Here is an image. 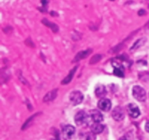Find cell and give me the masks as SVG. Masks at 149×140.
I'll list each match as a JSON object with an SVG mask.
<instances>
[{"label": "cell", "instance_id": "1", "mask_svg": "<svg viewBox=\"0 0 149 140\" xmlns=\"http://www.w3.org/2000/svg\"><path fill=\"white\" fill-rule=\"evenodd\" d=\"M132 96L138 102H142L146 100V92L139 85H135L132 88Z\"/></svg>", "mask_w": 149, "mask_h": 140}, {"label": "cell", "instance_id": "2", "mask_svg": "<svg viewBox=\"0 0 149 140\" xmlns=\"http://www.w3.org/2000/svg\"><path fill=\"white\" fill-rule=\"evenodd\" d=\"M74 120H75L76 124L77 125H84L88 123L89 120V115L84 111H79L76 114L74 117Z\"/></svg>", "mask_w": 149, "mask_h": 140}, {"label": "cell", "instance_id": "3", "mask_svg": "<svg viewBox=\"0 0 149 140\" xmlns=\"http://www.w3.org/2000/svg\"><path fill=\"white\" fill-rule=\"evenodd\" d=\"M84 95L79 90L72 91L69 95V100L74 105H78L83 102Z\"/></svg>", "mask_w": 149, "mask_h": 140}, {"label": "cell", "instance_id": "4", "mask_svg": "<svg viewBox=\"0 0 149 140\" xmlns=\"http://www.w3.org/2000/svg\"><path fill=\"white\" fill-rule=\"evenodd\" d=\"M97 106L100 110L103 111V112H109L111 108V102L109 99L103 98L98 101Z\"/></svg>", "mask_w": 149, "mask_h": 140}, {"label": "cell", "instance_id": "5", "mask_svg": "<svg viewBox=\"0 0 149 140\" xmlns=\"http://www.w3.org/2000/svg\"><path fill=\"white\" fill-rule=\"evenodd\" d=\"M75 128L71 125H67L63 128L62 134L65 140H69L75 134Z\"/></svg>", "mask_w": 149, "mask_h": 140}, {"label": "cell", "instance_id": "6", "mask_svg": "<svg viewBox=\"0 0 149 140\" xmlns=\"http://www.w3.org/2000/svg\"><path fill=\"white\" fill-rule=\"evenodd\" d=\"M127 112L130 116L132 118H137L141 115V111L139 107L135 104L130 103L127 106Z\"/></svg>", "mask_w": 149, "mask_h": 140}, {"label": "cell", "instance_id": "7", "mask_svg": "<svg viewBox=\"0 0 149 140\" xmlns=\"http://www.w3.org/2000/svg\"><path fill=\"white\" fill-rule=\"evenodd\" d=\"M111 115L116 121H121L125 118V114L124 109L121 106H116L112 111Z\"/></svg>", "mask_w": 149, "mask_h": 140}, {"label": "cell", "instance_id": "8", "mask_svg": "<svg viewBox=\"0 0 149 140\" xmlns=\"http://www.w3.org/2000/svg\"><path fill=\"white\" fill-rule=\"evenodd\" d=\"M90 117L94 123H100L103 120V116L100 111L97 109H93L90 112Z\"/></svg>", "mask_w": 149, "mask_h": 140}, {"label": "cell", "instance_id": "9", "mask_svg": "<svg viewBox=\"0 0 149 140\" xmlns=\"http://www.w3.org/2000/svg\"><path fill=\"white\" fill-rule=\"evenodd\" d=\"M95 93L96 96L98 98H103L105 97V96L106 95L107 92H106V87L103 85H99L97 87L95 88Z\"/></svg>", "mask_w": 149, "mask_h": 140}, {"label": "cell", "instance_id": "10", "mask_svg": "<svg viewBox=\"0 0 149 140\" xmlns=\"http://www.w3.org/2000/svg\"><path fill=\"white\" fill-rule=\"evenodd\" d=\"M57 95H58V89H54V90H51V91L48 92L46 95L45 96L43 99L44 102H49L53 101L54 99L56 98Z\"/></svg>", "mask_w": 149, "mask_h": 140}, {"label": "cell", "instance_id": "11", "mask_svg": "<svg viewBox=\"0 0 149 140\" xmlns=\"http://www.w3.org/2000/svg\"><path fill=\"white\" fill-rule=\"evenodd\" d=\"M104 130V126L100 123H94V124L91 125V132L95 134H98L102 133Z\"/></svg>", "mask_w": 149, "mask_h": 140}, {"label": "cell", "instance_id": "12", "mask_svg": "<svg viewBox=\"0 0 149 140\" xmlns=\"http://www.w3.org/2000/svg\"><path fill=\"white\" fill-rule=\"evenodd\" d=\"M42 23L45 25V26L49 27V29H50L52 31V32H55V33L58 32V30H59V27H58V26H57L55 23H52V22L49 21V20H47V18H44L43 20H42Z\"/></svg>", "mask_w": 149, "mask_h": 140}, {"label": "cell", "instance_id": "13", "mask_svg": "<svg viewBox=\"0 0 149 140\" xmlns=\"http://www.w3.org/2000/svg\"><path fill=\"white\" fill-rule=\"evenodd\" d=\"M91 52H92L91 49H88V50H86L81 51V52H79L77 55H76L75 58H74V61H76V62H77V61H80V60L84 59V58H85L86 57L88 56Z\"/></svg>", "mask_w": 149, "mask_h": 140}, {"label": "cell", "instance_id": "14", "mask_svg": "<svg viewBox=\"0 0 149 140\" xmlns=\"http://www.w3.org/2000/svg\"><path fill=\"white\" fill-rule=\"evenodd\" d=\"M77 67H78V66H75L72 70H71V71H70V72L68 73V76H67L65 79H63V81L61 82V83H62L63 85H66L71 81V80H72L73 77H74V73H75L76 71H77Z\"/></svg>", "mask_w": 149, "mask_h": 140}, {"label": "cell", "instance_id": "15", "mask_svg": "<svg viewBox=\"0 0 149 140\" xmlns=\"http://www.w3.org/2000/svg\"><path fill=\"white\" fill-rule=\"evenodd\" d=\"M146 38H141V39H138V40L133 44L132 48H130V50L132 51L138 49V48H141V46H143V45L146 43Z\"/></svg>", "mask_w": 149, "mask_h": 140}, {"label": "cell", "instance_id": "16", "mask_svg": "<svg viewBox=\"0 0 149 140\" xmlns=\"http://www.w3.org/2000/svg\"><path fill=\"white\" fill-rule=\"evenodd\" d=\"M113 66H114L113 73L115 75L118 76V77H124V69L122 66H119L118 64H116V65L113 64Z\"/></svg>", "mask_w": 149, "mask_h": 140}, {"label": "cell", "instance_id": "17", "mask_svg": "<svg viewBox=\"0 0 149 140\" xmlns=\"http://www.w3.org/2000/svg\"><path fill=\"white\" fill-rule=\"evenodd\" d=\"M102 58V55H100V54H97V55H94V56L93 57V58L90 59V64H96V63L98 62L99 61H100Z\"/></svg>", "mask_w": 149, "mask_h": 140}, {"label": "cell", "instance_id": "18", "mask_svg": "<svg viewBox=\"0 0 149 140\" xmlns=\"http://www.w3.org/2000/svg\"><path fill=\"white\" fill-rule=\"evenodd\" d=\"M37 115H38V114H36V115H33V116H31V118H29V119H28L26 121V123H24V125H23V127H22V129H26V128H27V127H29V125H30L31 123L32 120H33V118H36V116Z\"/></svg>", "mask_w": 149, "mask_h": 140}, {"label": "cell", "instance_id": "19", "mask_svg": "<svg viewBox=\"0 0 149 140\" xmlns=\"http://www.w3.org/2000/svg\"><path fill=\"white\" fill-rule=\"evenodd\" d=\"M84 140H95V134H93V132L87 133L84 136Z\"/></svg>", "mask_w": 149, "mask_h": 140}, {"label": "cell", "instance_id": "20", "mask_svg": "<svg viewBox=\"0 0 149 140\" xmlns=\"http://www.w3.org/2000/svg\"><path fill=\"white\" fill-rule=\"evenodd\" d=\"M138 15L143 16V15H144L146 14V11L145 10H143V9H141V10H140L139 11H138Z\"/></svg>", "mask_w": 149, "mask_h": 140}, {"label": "cell", "instance_id": "21", "mask_svg": "<svg viewBox=\"0 0 149 140\" xmlns=\"http://www.w3.org/2000/svg\"><path fill=\"white\" fill-rule=\"evenodd\" d=\"M41 3L42 4V7H46L48 4V0H41Z\"/></svg>", "mask_w": 149, "mask_h": 140}, {"label": "cell", "instance_id": "22", "mask_svg": "<svg viewBox=\"0 0 149 140\" xmlns=\"http://www.w3.org/2000/svg\"><path fill=\"white\" fill-rule=\"evenodd\" d=\"M145 129H146V131H147V132L149 133V121H148V122H147L146 123Z\"/></svg>", "mask_w": 149, "mask_h": 140}, {"label": "cell", "instance_id": "23", "mask_svg": "<svg viewBox=\"0 0 149 140\" xmlns=\"http://www.w3.org/2000/svg\"><path fill=\"white\" fill-rule=\"evenodd\" d=\"M50 15H52V16H58V14H57L56 12H55V11L51 12Z\"/></svg>", "mask_w": 149, "mask_h": 140}, {"label": "cell", "instance_id": "24", "mask_svg": "<svg viewBox=\"0 0 149 140\" xmlns=\"http://www.w3.org/2000/svg\"><path fill=\"white\" fill-rule=\"evenodd\" d=\"M111 1H114V0H111Z\"/></svg>", "mask_w": 149, "mask_h": 140}, {"label": "cell", "instance_id": "25", "mask_svg": "<svg viewBox=\"0 0 149 140\" xmlns=\"http://www.w3.org/2000/svg\"><path fill=\"white\" fill-rule=\"evenodd\" d=\"M148 7H149V5H148Z\"/></svg>", "mask_w": 149, "mask_h": 140}]
</instances>
